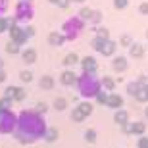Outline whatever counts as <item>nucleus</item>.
Listing matches in <instances>:
<instances>
[{"instance_id": "obj_11", "label": "nucleus", "mask_w": 148, "mask_h": 148, "mask_svg": "<svg viewBox=\"0 0 148 148\" xmlns=\"http://www.w3.org/2000/svg\"><path fill=\"white\" fill-rule=\"evenodd\" d=\"M6 50H8V54H17V52L21 50V46L17 42H14V40H10V42L6 44Z\"/></svg>"}, {"instance_id": "obj_26", "label": "nucleus", "mask_w": 148, "mask_h": 148, "mask_svg": "<svg viewBox=\"0 0 148 148\" xmlns=\"http://www.w3.org/2000/svg\"><path fill=\"white\" fill-rule=\"evenodd\" d=\"M50 2H54V4H58V0H50Z\"/></svg>"}, {"instance_id": "obj_10", "label": "nucleus", "mask_w": 148, "mask_h": 148, "mask_svg": "<svg viewBox=\"0 0 148 148\" xmlns=\"http://www.w3.org/2000/svg\"><path fill=\"white\" fill-rule=\"evenodd\" d=\"M38 85L44 88V90H48V88H52L54 87V81H52V77H48V75H44L40 81H38Z\"/></svg>"}, {"instance_id": "obj_3", "label": "nucleus", "mask_w": 148, "mask_h": 148, "mask_svg": "<svg viewBox=\"0 0 148 148\" xmlns=\"http://www.w3.org/2000/svg\"><path fill=\"white\" fill-rule=\"evenodd\" d=\"M17 129V115L12 110L0 112V135H14Z\"/></svg>"}, {"instance_id": "obj_22", "label": "nucleus", "mask_w": 148, "mask_h": 148, "mask_svg": "<svg viewBox=\"0 0 148 148\" xmlns=\"http://www.w3.org/2000/svg\"><path fill=\"white\" fill-rule=\"evenodd\" d=\"M23 31H25L27 38H29V37H33V33H35V29H33V27H23Z\"/></svg>"}, {"instance_id": "obj_7", "label": "nucleus", "mask_w": 148, "mask_h": 148, "mask_svg": "<svg viewBox=\"0 0 148 148\" xmlns=\"http://www.w3.org/2000/svg\"><path fill=\"white\" fill-rule=\"evenodd\" d=\"M21 56H23V62H25V64H33V62L37 60V52H35V48H25L21 52Z\"/></svg>"}, {"instance_id": "obj_14", "label": "nucleus", "mask_w": 148, "mask_h": 148, "mask_svg": "<svg viewBox=\"0 0 148 148\" xmlns=\"http://www.w3.org/2000/svg\"><path fill=\"white\" fill-rule=\"evenodd\" d=\"M2 110H12V100L10 98H0V112Z\"/></svg>"}, {"instance_id": "obj_25", "label": "nucleus", "mask_w": 148, "mask_h": 148, "mask_svg": "<svg viewBox=\"0 0 148 148\" xmlns=\"http://www.w3.org/2000/svg\"><path fill=\"white\" fill-rule=\"evenodd\" d=\"M2 67H4V60H2V58H0V69H2Z\"/></svg>"}, {"instance_id": "obj_9", "label": "nucleus", "mask_w": 148, "mask_h": 148, "mask_svg": "<svg viewBox=\"0 0 148 148\" xmlns=\"http://www.w3.org/2000/svg\"><path fill=\"white\" fill-rule=\"evenodd\" d=\"M14 23H16L14 19H8V17H0V35L6 33V31H8V29H10Z\"/></svg>"}, {"instance_id": "obj_8", "label": "nucleus", "mask_w": 148, "mask_h": 148, "mask_svg": "<svg viewBox=\"0 0 148 148\" xmlns=\"http://www.w3.org/2000/svg\"><path fill=\"white\" fill-rule=\"evenodd\" d=\"M75 81H77L75 73H71V71H64L62 73V83H64V85H73Z\"/></svg>"}, {"instance_id": "obj_17", "label": "nucleus", "mask_w": 148, "mask_h": 148, "mask_svg": "<svg viewBox=\"0 0 148 148\" xmlns=\"http://www.w3.org/2000/svg\"><path fill=\"white\" fill-rule=\"evenodd\" d=\"M6 10H8V0H0V17H4Z\"/></svg>"}, {"instance_id": "obj_20", "label": "nucleus", "mask_w": 148, "mask_h": 148, "mask_svg": "<svg viewBox=\"0 0 148 148\" xmlns=\"http://www.w3.org/2000/svg\"><path fill=\"white\" fill-rule=\"evenodd\" d=\"M75 62H77V58L71 54V56H67L66 60H64V64H66V66H71V64H75Z\"/></svg>"}, {"instance_id": "obj_2", "label": "nucleus", "mask_w": 148, "mask_h": 148, "mask_svg": "<svg viewBox=\"0 0 148 148\" xmlns=\"http://www.w3.org/2000/svg\"><path fill=\"white\" fill-rule=\"evenodd\" d=\"M35 16V8L31 0H17L16 12H14V21L16 23H27Z\"/></svg>"}, {"instance_id": "obj_12", "label": "nucleus", "mask_w": 148, "mask_h": 148, "mask_svg": "<svg viewBox=\"0 0 148 148\" xmlns=\"http://www.w3.org/2000/svg\"><path fill=\"white\" fill-rule=\"evenodd\" d=\"M64 38H66V37H62L60 33H52L48 37V42L50 44H62V42H64Z\"/></svg>"}, {"instance_id": "obj_23", "label": "nucleus", "mask_w": 148, "mask_h": 148, "mask_svg": "<svg viewBox=\"0 0 148 148\" xmlns=\"http://www.w3.org/2000/svg\"><path fill=\"white\" fill-rule=\"evenodd\" d=\"M37 112H38V114L46 112V104H42V102H40V104H37Z\"/></svg>"}, {"instance_id": "obj_1", "label": "nucleus", "mask_w": 148, "mask_h": 148, "mask_svg": "<svg viewBox=\"0 0 148 148\" xmlns=\"http://www.w3.org/2000/svg\"><path fill=\"white\" fill-rule=\"evenodd\" d=\"M46 121H44L42 114H38L37 110H23L17 115V129H16V138L21 144H31L35 140L44 137L46 133Z\"/></svg>"}, {"instance_id": "obj_15", "label": "nucleus", "mask_w": 148, "mask_h": 148, "mask_svg": "<svg viewBox=\"0 0 148 148\" xmlns=\"http://www.w3.org/2000/svg\"><path fill=\"white\" fill-rule=\"evenodd\" d=\"M19 79H21V81H25V83H29L31 79H33V73L29 71V69H23V71L19 73Z\"/></svg>"}, {"instance_id": "obj_5", "label": "nucleus", "mask_w": 148, "mask_h": 148, "mask_svg": "<svg viewBox=\"0 0 148 148\" xmlns=\"http://www.w3.org/2000/svg\"><path fill=\"white\" fill-rule=\"evenodd\" d=\"M8 31H10V35H12V37H10V40L17 42L19 46L27 42V35H25V31H23V27H21V25H17V23H14V25H12V27L8 29Z\"/></svg>"}, {"instance_id": "obj_6", "label": "nucleus", "mask_w": 148, "mask_h": 148, "mask_svg": "<svg viewBox=\"0 0 148 148\" xmlns=\"http://www.w3.org/2000/svg\"><path fill=\"white\" fill-rule=\"evenodd\" d=\"M79 29H81V21H79L77 17L69 19V21L64 25V31H66V37L67 38H75L77 33H79Z\"/></svg>"}, {"instance_id": "obj_4", "label": "nucleus", "mask_w": 148, "mask_h": 148, "mask_svg": "<svg viewBox=\"0 0 148 148\" xmlns=\"http://www.w3.org/2000/svg\"><path fill=\"white\" fill-rule=\"evenodd\" d=\"M98 88H100V83L92 75H88V73H85L79 79V90H81L83 96H94V94L98 92Z\"/></svg>"}, {"instance_id": "obj_16", "label": "nucleus", "mask_w": 148, "mask_h": 148, "mask_svg": "<svg viewBox=\"0 0 148 148\" xmlns=\"http://www.w3.org/2000/svg\"><path fill=\"white\" fill-rule=\"evenodd\" d=\"M16 90H17V87H8V88L4 90V98L14 100V96H16Z\"/></svg>"}, {"instance_id": "obj_18", "label": "nucleus", "mask_w": 148, "mask_h": 148, "mask_svg": "<svg viewBox=\"0 0 148 148\" xmlns=\"http://www.w3.org/2000/svg\"><path fill=\"white\" fill-rule=\"evenodd\" d=\"M23 98H25V90L17 87V90H16V96H14V100H23Z\"/></svg>"}, {"instance_id": "obj_19", "label": "nucleus", "mask_w": 148, "mask_h": 148, "mask_svg": "<svg viewBox=\"0 0 148 148\" xmlns=\"http://www.w3.org/2000/svg\"><path fill=\"white\" fill-rule=\"evenodd\" d=\"M54 106L58 108V110H64V108H66V100H64V98H58L54 102Z\"/></svg>"}, {"instance_id": "obj_21", "label": "nucleus", "mask_w": 148, "mask_h": 148, "mask_svg": "<svg viewBox=\"0 0 148 148\" xmlns=\"http://www.w3.org/2000/svg\"><path fill=\"white\" fill-rule=\"evenodd\" d=\"M83 64H87V66H83V67H87V69H92V67H94V60H92V58H87Z\"/></svg>"}, {"instance_id": "obj_13", "label": "nucleus", "mask_w": 148, "mask_h": 148, "mask_svg": "<svg viewBox=\"0 0 148 148\" xmlns=\"http://www.w3.org/2000/svg\"><path fill=\"white\" fill-rule=\"evenodd\" d=\"M44 138H46V140H50V143H52V140H56V138H58V131H56V129H46Z\"/></svg>"}, {"instance_id": "obj_24", "label": "nucleus", "mask_w": 148, "mask_h": 148, "mask_svg": "<svg viewBox=\"0 0 148 148\" xmlns=\"http://www.w3.org/2000/svg\"><path fill=\"white\" fill-rule=\"evenodd\" d=\"M2 81H6V73H4V69H0V83Z\"/></svg>"}]
</instances>
